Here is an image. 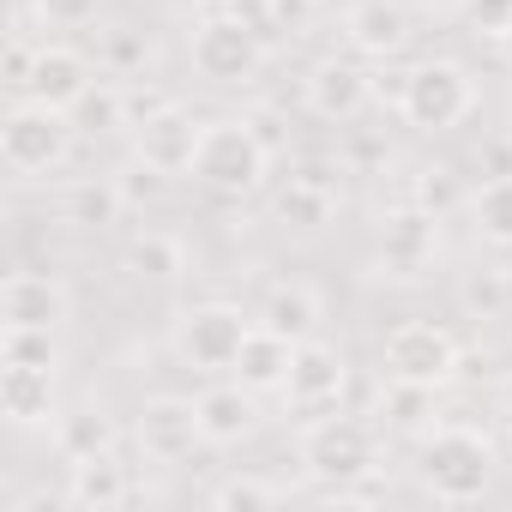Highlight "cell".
Segmentation results:
<instances>
[{
  "mask_svg": "<svg viewBox=\"0 0 512 512\" xmlns=\"http://www.w3.org/2000/svg\"><path fill=\"white\" fill-rule=\"evenodd\" d=\"M199 133H205V121H193V109H181V103H169V97H163L151 115H139V121H133V163L157 169L163 181L193 175Z\"/></svg>",
  "mask_w": 512,
  "mask_h": 512,
  "instance_id": "30bf717a",
  "label": "cell"
},
{
  "mask_svg": "<svg viewBox=\"0 0 512 512\" xmlns=\"http://www.w3.org/2000/svg\"><path fill=\"white\" fill-rule=\"evenodd\" d=\"M67 506L73 512H121L133 500V470L121 464V452H97V458H73L67 464Z\"/></svg>",
  "mask_w": 512,
  "mask_h": 512,
  "instance_id": "9a60e30c",
  "label": "cell"
},
{
  "mask_svg": "<svg viewBox=\"0 0 512 512\" xmlns=\"http://www.w3.org/2000/svg\"><path fill=\"white\" fill-rule=\"evenodd\" d=\"M314 7H320V0H314Z\"/></svg>",
  "mask_w": 512,
  "mask_h": 512,
  "instance_id": "60d3db41",
  "label": "cell"
},
{
  "mask_svg": "<svg viewBox=\"0 0 512 512\" xmlns=\"http://www.w3.org/2000/svg\"><path fill=\"white\" fill-rule=\"evenodd\" d=\"M121 272L139 278V284H175V278H187V241L175 229H145V235L127 241Z\"/></svg>",
  "mask_w": 512,
  "mask_h": 512,
  "instance_id": "603a6c76",
  "label": "cell"
},
{
  "mask_svg": "<svg viewBox=\"0 0 512 512\" xmlns=\"http://www.w3.org/2000/svg\"><path fill=\"white\" fill-rule=\"evenodd\" d=\"M506 434H512V428H506Z\"/></svg>",
  "mask_w": 512,
  "mask_h": 512,
  "instance_id": "b9f144b4",
  "label": "cell"
},
{
  "mask_svg": "<svg viewBox=\"0 0 512 512\" xmlns=\"http://www.w3.org/2000/svg\"><path fill=\"white\" fill-rule=\"evenodd\" d=\"M133 440L151 464L175 470L187 464L199 446H205V428H199V398H175V392H157L139 404V422H133Z\"/></svg>",
  "mask_w": 512,
  "mask_h": 512,
  "instance_id": "8fae6325",
  "label": "cell"
},
{
  "mask_svg": "<svg viewBox=\"0 0 512 512\" xmlns=\"http://www.w3.org/2000/svg\"><path fill=\"white\" fill-rule=\"evenodd\" d=\"M344 386H350V362L338 344H326L320 332L296 344V362H290V380H284V404L296 416H326L344 404Z\"/></svg>",
  "mask_w": 512,
  "mask_h": 512,
  "instance_id": "7c38bea8",
  "label": "cell"
},
{
  "mask_svg": "<svg viewBox=\"0 0 512 512\" xmlns=\"http://www.w3.org/2000/svg\"><path fill=\"white\" fill-rule=\"evenodd\" d=\"M344 43L368 61H392L410 49V13L398 0H356L344 13Z\"/></svg>",
  "mask_w": 512,
  "mask_h": 512,
  "instance_id": "2e32d148",
  "label": "cell"
},
{
  "mask_svg": "<svg viewBox=\"0 0 512 512\" xmlns=\"http://www.w3.org/2000/svg\"><path fill=\"white\" fill-rule=\"evenodd\" d=\"M500 416H506V428H512V374L500 380Z\"/></svg>",
  "mask_w": 512,
  "mask_h": 512,
  "instance_id": "74e56055",
  "label": "cell"
},
{
  "mask_svg": "<svg viewBox=\"0 0 512 512\" xmlns=\"http://www.w3.org/2000/svg\"><path fill=\"white\" fill-rule=\"evenodd\" d=\"M73 320V290L55 272H7L0 284V326H49L61 332Z\"/></svg>",
  "mask_w": 512,
  "mask_h": 512,
  "instance_id": "4fadbf2b",
  "label": "cell"
},
{
  "mask_svg": "<svg viewBox=\"0 0 512 512\" xmlns=\"http://www.w3.org/2000/svg\"><path fill=\"white\" fill-rule=\"evenodd\" d=\"M374 416H380L392 434H410V440H422V434L434 428V386L386 380V386H380V404H374Z\"/></svg>",
  "mask_w": 512,
  "mask_h": 512,
  "instance_id": "4316f807",
  "label": "cell"
},
{
  "mask_svg": "<svg viewBox=\"0 0 512 512\" xmlns=\"http://www.w3.org/2000/svg\"><path fill=\"white\" fill-rule=\"evenodd\" d=\"M464 19H470L482 37H494V43H500V31L512 25V0H470V7H464Z\"/></svg>",
  "mask_w": 512,
  "mask_h": 512,
  "instance_id": "d6a6232c",
  "label": "cell"
},
{
  "mask_svg": "<svg viewBox=\"0 0 512 512\" xmlns=\"http://www.w3.org/2000/svg\"><path fill=\"white\" fill-rule=\"evenodd\" d=\"M380 368H386V380H410V386L446 392V386L458 380V368H464V344H458L452 326H440V320H404V326L386 332Z\"/></svg>",
  "mask_w": 512,
  "mask_h": 512,
  "instance_id": "8992f818",
  "label": "cell"
},
{
  "mask_svg": "<svg viewBox=\"0 0 512 512\" xmlns=\"http://www.w3.org/2000/svg\"><path fill=\"white\" fill-rule=\"evenodd\" d=\"M115 416L103 404H79V410H61L55 416V452L73 464V458H97V452H115Z\"/></svg>",
  "mask_w": 512,
  "mask_h": 512,
  "instance_id": "d4e9b609",
  "label": "cell"
},
{
  "mask_svg": "<svg viewBox=\"0 0 512 512\" xmlns=\"http://www.w3.org/2000/svg\"><path fill=\"white\" fill-rule=\"evenodd\" d=\"M272 175V139L260 133V121H205L199 133V157H193V181L223 193V199H247L260 193Z\"/></svg>",
  "mask_w": 512,
  "mask_h": 512,
  "instance_id": "7a4b0ae2",
  "label": "cell"
},
{
  "mask_svg": "<svg viewBox=\"0 0 512 512\" xmlns=\"http://www.w3.org/2000/svg\"><path fill=\"white\" fill-rule=\"evenodd\" d=\"M187 61L211 85H247L266 67V37L253 31L241 13H205L193 25V37H187Z\"/></svg>",
  "mask_w": 512,
  "mask_h": 512,
  "instance_id": "52a82bcc",
  "label": "cell"
},
{
  "mask_svg": "<svg viewBox=\"0 0 512 512\" xmlns=\"http://www.w3.org/2000/svg\"><path fill=\"white\" fill-rule=\"evenodd\" d=\"M43 25H91L103 0H31Z\"/></svg>",
  "mask_w": 512,
  "mask_h": 512,
  "instance_id": "1f68e13d",
  "label": "cell"
},
{
  "mask_svg": "<svg viewBox=\"0 0 512 512\" xmlns=\"http://www.w3.org/2000/svg\"><path fill=\"white\" fill-rule=\"evenodd\" d=\"M476 163H482V175H512V139H506V133H494V139H482V151H476Z\"/></svg>",
  "mask_w": 512,
  "mask_h": 512,
  "instance_id": "d590c367",
  "label": "cell"
},
{
  "mask_svg": "<svg viewBox=\"0 0 512 512\" xmlns=\"http://www.w3.org/2000/svg\"><path fill=\"white\" fill-rule=\"evenodd\" d=\"M470 109H476V79L458 61H422L398 85V115L416 133H452Z\"/></svg>",
  "mask_w": 512,
  "mask_h": 512,
  "instance_id": "ba28073f",
  "label": "cell"
},
{
  "mask_svg": "<svg viewBox=\"0 0 512 512\" xmlns=\"http://www.w3.org/2000/svg\"><path fill=\"white\" fill-rule=\"evenodd\" d=\"M290 362H296V338L272 332L266 320H253V332H247V344H241V356H235L229 380H241L247 392H284Z\"/></svg>",
  "mask_w": 512,
  "mask_h": 512,
  "instance_id": "d6986e66",
  "label": "cell"
},
{
  "mask_svg": "<svg viewBox=\"0 0 512 512\" xmlns=\"http://www.w3.org/2000/svg\"><path fill=\"white\" fill-rule=\"evenodd\" d=\"M272 211H278V223H290V229H302V235L326 229V223L338 217V187H332V169H320V163L296 169V175L278 187Z\"/></svg>",
  "mask_w": 512,
  "mask_h": 512,
  "instance_id": "ac0fdd59",
  "label": "cell"
},
{
  "mask_svg": "<svg viewBox=\"0 0 512 512\" xmlns=\"http://www.w3.org/2000/svg\"><path fill=\"white\" fill-rule=\"evenodd\" d=\"M416 482L440 506H470L494 488V440L464 422H434L416 440Z\"/></svg>",
  "mask_w": 512,
  "mask_h": 512,
  "instance_id": "6da1fadb",
  "label": "cell"
},
{
  "mask_svg": "<svg viewBox=\"0 0 512 512\" xmlns=\"http://www.w3.org/2000/svg\"><path fill=\"white\" fill-rule=\"evenodd\" d=\"M0 368H49V374H61V338L49 326H0Z\"/></svg>",
  "mask_w": 512,
  "mask_h": 512,
  "instance_id": "83f0119b",
  "label": "cell"
},
{
  "mask_svg": "<svg viewBox=\"0 0 512 512\" xmlns=\"http://www.w3.org/2000/svg\"><path fill=\"white\" fill-rule=\"evenodd\" d=\"M416 7H422V13H434V19H458L470 0H416Z\"/></svg>",
  "mask_w": 512,
  "mask_h": 512,
  "instance_id": "8d00e7d4",
  "label": "cell"
},
{
  "mask_svg": "<svg viewBox=\"0 0 512 512\" xmlns=\"http://www.w3.org/2000/svg\"><path fill=\"white\" fill-rule=\"evenodd\" d=\"M61 217L73 229H115L127 217V187L109 181V175H91V181H73L61 193Z\"/></svg>",
  "mask_w": 512,
  "mask_h": 512,
  "instance_id": "cb8c5ba5",
  "label": "cell"
},
{
  "mask_svg": "<svg viewBox=\"0 0 512 512\" xmlns=\"http://www.w3.org/2000/svg\"><path fill=\"white\" fill-rule=\"evenodd\" d=\"M302 470L320 488H350V482H374L380 470V434L362 416H308L302 428Z\"/></svg>",
  "mask_w": 512,
  "mask_h": 512,
  "instance_id": "3957f363",
  "label": "cell"
},
{
  "mask_svg": "<svg viewBox=\"0 0 512 512\" xmlns=\"http://www.w3.org/2000/svg\"><path fill=\"white\" fill-rule=\"evenodd\" d=\"M253 320H266L272 332H284V338H314L320 332V320H326V302H320V290L314 284H302V278H284V284H272L266 290V302H260V314Z\"/></svg>",
  "mask_w": 512,
  "mask_h": 512,
  "instance_id": "7402d4cb",
  "label": "cell"
},
{
  "mask_svg": "<svg viewBox=\"0 0 512 512\" xmlns=\"http://www.w3.org/2000/svg\"><path fill=\"white\" fill-rule=\"evenodd\" d=\"M410 199H422V205H434V211H446L452 205V181H446V169H428L416 187H410Z\"/></svg>",
  "mask_w": 512,
  "mask_h": 512,
  "instance_id": "e575fe53",
  "label": "cell"
},
{
  "mask_svg": "<svg viewBox=\"0 0 512 512\" xmlns=\"http://www.w3.org/2000/svg\"><path fill=\"white\" fill-rule=\"evenodd\" d=\"M470 229L482 247L512 253V175H482L470 187Z\"/></svg>",
  "mask_w": 512,
  "mask_h": 512,
  "instance_id": "484cf974",
  "label": "cell"
},
{
  "mask_svg": "<svg viewBox=\"0 0 512 512\" xmlns=\"http://www.w3.org/2000/svg\"><path fill=\"white\" fill-rule=\"evenodd\" d=\"M253 398L241 380H223V386H205L199 392V428H205V446H241L253 440V428H260V410H253Z\"/></svg>",
  "mask_w": 512,
  "mask_h": 512,
  "instance_id": "ffe728a7",
  "label": "cell"
},
{
  "mask_svg": "<svg viewBox=\"0 0 512 512\" xmlns=\"http://www.w3.org/2000/svg\"><path fill=\"white\" fill-rule=\"evenodd\" d=\"M253 320L235 308V302H199V308H181L175 326H169V350L181 368L193 374H229L241 344H247Z\"/></svg>",
  "mask_w": 512,
  "mask_h": 512,
  "instance_id": "5b68a950",
  "label": "cell"
},
{
  "mask_svg": "<svg viewBox=\"0 0 512 512\" xmlns=\"http://www.w3.org/2000/svg\"><path fill=\"white\" fill-rule=\"evenodd\" d=\"M500 55H506V61H512V25H506V31H500Z\"/></svg>",
  "mask_w": 512,
  "mask_h": 512,
  "instance_id": "ab89813d",
  "label": "cell"
},
{
  "mask_svg": "<svg viewBox=\"0 0 512 512\" xmlns=\"http://www.w3.org/2000/svg\"><path fill=\"white\" fill-rule=\"evenodd\" d=\"M290 488L284 482H272V476H260V470H235V476H223L205 500L217 506V512H253V506H278Z\"/></svg>",
  "mask_w": 512,
  "mask_h": 512,
  "instance_id": "f1b7e54d",
  "label": "cell"
},
{
  "mask_svg": "<svg viewBox=\"0 0 512 512\" xmlns=\"http://www.w3.org/2000/svg\"><path fill=\"white\" fill-rule=\"evenodd\" d=\"M73 139H79V121L37 97H19L0 121V157H7L13 175H55L73 157Z\"/></svg>",
  "mask_w": 512,
  "mask_h": 512,
  "instance_id": "277c9868",
  "label": "cell"
},
{
  "mask_svg": "<svg viewBox=\"0 0 512 512\" xmlns=\"http://www.w3.org/2000/svg\"><path fill=\"white\" fill-rule=\"evenodd\" d=\"M91 85H97V67H91L85 49H73V43H43V49H37V67H31V79H25L19 97H37V103L73 115Z\"/></svg>",
  "mask_w": 512,
  "mask_h": 512,
  "instance_id": "5bb4252c",
  "label": "cell"
},
{
  "mask_svg": "<svg viewBox=\"0 0 512 512\" xmlns=\"http://www.w3.org/2000/svg\"><path fill=\"white\" fill-rule=\"evenodd\" d=\"M434 260H440V211L422 205V199H398L380 217V235H374V266H380V278L416 284L422 272H434Z\"/></svg>",
  "mask_w": 512,
  "mask_h": 512,
  "instance_id": "9c48e42d",
  "label": "cell"
},
{
  "mask_svg": "<svg viewBox=\"0 0 512 512\" xmlns=\"http://www.w3.org/2000/svg\"><path fill=\"white\" fill-rule=\"evenodd\" d=\"M368 97H374V79L356 67V61H320L314 73H308V109L320 115V121H356L362 109H368Z\"/></svg>",
  "mask_w": 512,
  "mask_h": 512,
  "instance_id": "e0dca14e",
  "label": "cell"
},
{
  "mask_svg": "<svg viewBox=\"0 0 512 512\" xmlns=\"http://www.w3.org/2000/svg\"><path fill=\"white\" fill-rule=\"evenodd\" d=\"M500 284H506V314H512V266L500 272Z\"/></svg>",
  "mask_w": 512,
  "mask_h": 512,
  "instance_id": "f35d334b",
  "label": "cell"
},
{
  "mask_svg": "<svg viewBox=\"0 0 512 512\" xmlns=\"http://www.w3.org/2000/svg\"><path fill=\"white\" fill-rule=\"evenodd\" d=\"M145 61H151V43L139 31H115L103 43V67H115V73H145Z\"/></svg>",
  "mask_w": 512,
  "mask_h": 512,
  "instance_id": "4dcf8cb0",
  "label": "cell"
},
{
  "mask_svg": "<svg viewBox=\"0 0 512 512\" xmlns=\"http://www.w3.org/2000/svg\"><path fill=\"white\" fill-rule=\"evenodd\" d=\"M73 121H79V133H121V127H133V109H127V85H109V79H97V85L79 97Z\"/></svg>",
  "mask_w": 512,
  "mask_h": 512,
  "instance_id": "f546056e",
  "label": "cell"
},
{
  "mask_svg": "<svg viewBox=\"0 0 512 512\" xmlns=\"http://www.w3.org/2000/svg\"><path fill=\"white\" fill-rule=\"evenodd\" d=\"M0 416L13 428H43L55 422V374L49 368H0Z\"/></svg>",
  "mask_w": 512,
  "mask_h": 512,
  "instance_id": "44dd1931",
  "label": "cell"
},
{
  "mask_svg": "<svg viewBox=\"0 0 512 512\" xmlns=\"http://www.w3.org/2000/svg\"><path fill=\"white\" fill-rule=\"evenodd\" d=\"M37 49H43V43H25V37L7 43V85H13V91H25V79H31V67H37Z\"/></svg>",
  "mask_w": 512,
  "mask_h": 512,
  "instance_id": "836d02e7",
  "label": "cell"
}]
</instances>
